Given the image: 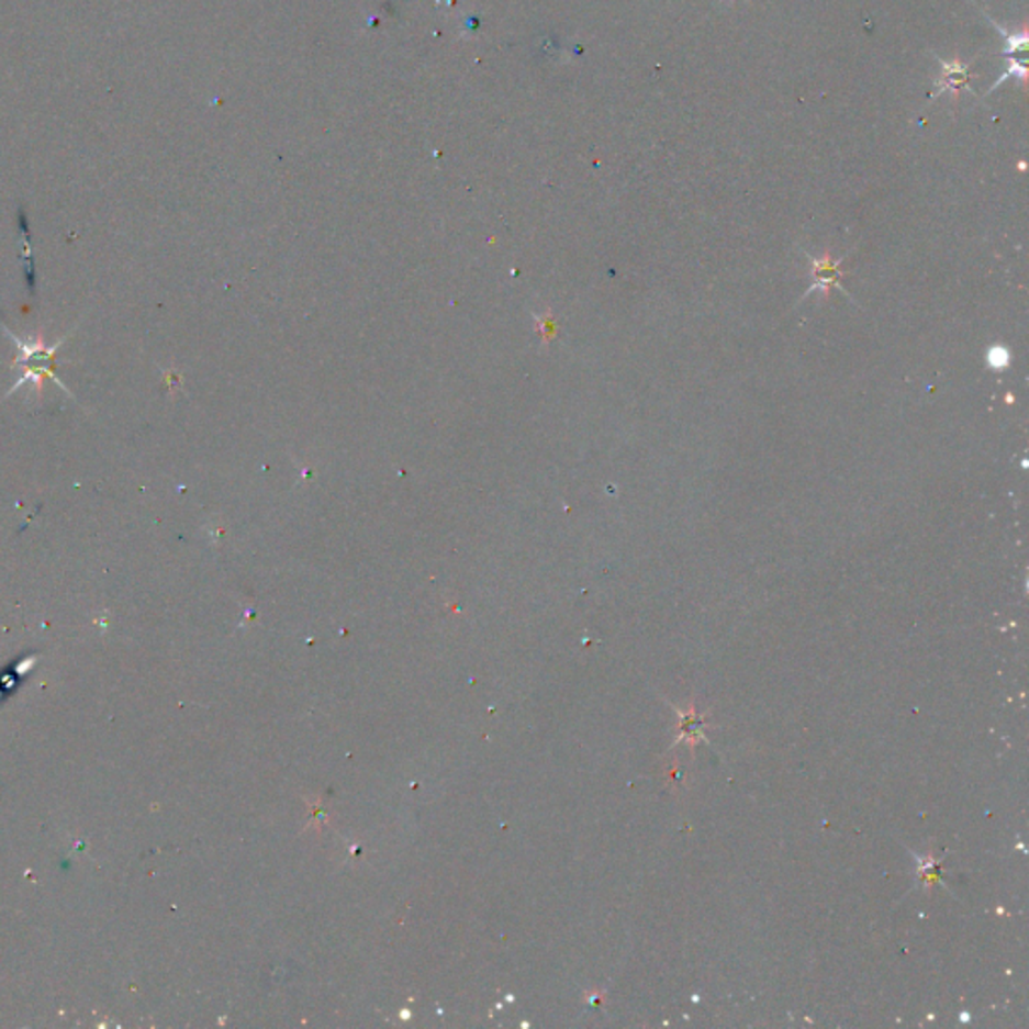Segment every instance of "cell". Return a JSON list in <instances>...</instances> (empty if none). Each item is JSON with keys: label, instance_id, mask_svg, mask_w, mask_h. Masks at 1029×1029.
<instances>
[{"label": "cell", "instance_id": "6da1fadb", "mask_svg": "<svg viewBox=\"0 0 1029 1029\" xmlns=\"http://www.w3.org/2000/svg\"><path fill=\"white\" fill-rule=\"evenodd\" d=\"M1007 362H1009L1007 350H1004L1002 346H995L992 356H989V365L995 368H1004L1007 367Z\"/></svg>", "mask_w": 1029, "mask_h": 1029}]
</instances>
